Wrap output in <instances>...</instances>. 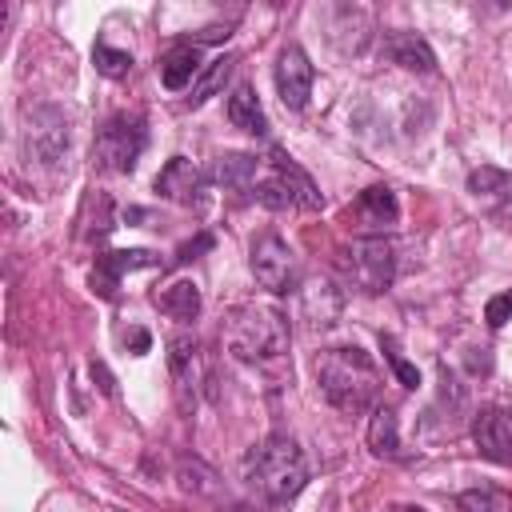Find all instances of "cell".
<instances>
[{
	"instance_id": "obj_11",
	"label": "cell",
	"mask_w": 512,
	"mask_h": 512,
	"mask_svg": "<svg viewBox=\"0 0 512 512\" xmlns=\"http://www.w3.org/2000/svg\"><path fill=\"white\" fill-rule=\"evenodd\" d=\"M472 440L480 448V456H488L492 464H512V412L504 408H480L472 416Z\"/></svg>"
},
{
	"instance_id": "obj_3",
	"label": "cell",
	"mask_w": 512,
	"mask_h": 512,
	"mask_svg": "<svg viewBox=\"0 0 512 512\" xmlns=\"http://www.w3.org/2000/svg\"><path fill=\"white\" fill-rule=\"evenodd\" d=\"M224 344L236 360H272L288 348V320L264 304H240L224 324Z\"/></svg>"
},
{
	"instance_id": "obj_9",
	"label": "cell",
	"mask_w": 512,
	"mask_h": 512,
	"mask_svg": "<svg viewBox=\"0 0 512 512\" xmlns=\"http://www.w3.org/2000/svg\"><path fill=\"white\" fill-rule=\"evenodd\" d=\"M272 80H276V96H280L284 108H292V112L304 108L308 96H312V80H316V72H312V64H308L304 48L288 44V48L280 52V60H276Z\"/></svg>"
},
{
	"instance_id": "obj_29",
	"label": "cell",
	"mask_w": 512,
	"mask_h": 512,
	"mask_svg": "<svg viewBox=\"0 0 512 512\" xmlns=\"http://www.w3.org/2000/svg\"><path fill=\"white\" fill-rule=\"evenodd\" d=\"M92 380L100 384V392H108V396H116V384H112V376H108V368H104L100 360H92Z\"/></svg>"
},
{
	"instance_id": "obj_20",
	"label": "cell",
	"mask_w": 512,
	"mask_h": 512,
	"mask_svg": "<svg viewBox=\"0 0 512 512\" xmlns=\"http://www.w3.org/2000/svg\"><path fill=\"white\" fill-rule=\"evenodd\" d=\"M368 448L376 456H400V436H396V412L388 404H376L372 408V420H368Z\"/></svg>"
},
{
	"instance_id": "obj_2",
	"label": "cell",
	"mask_w": 512,
	"mask_h": 512,
	"mask_svg": "<svg viewBox=\"0 0 512 512\" xmlns=\"http://www.w3.org/2000/svg\"><path fill=\"white\" fill-rule=\"evenodd\" d=\"M316 384L324 392V400L340 412H364L376 404L380 396V368L376 360L356 348V344H344V348H328L316 356Z\"/></svg>"
},
{
	"instance_id": "obj_19",
	"label": "cell",
	"mask_w": 512,
	"mask_h": 512,
	"mask_svg": "<svg viewBox=\"0 0 512 512\" xmlns=\"http://www.w3.org/2000/svg\"><path fill=\"white\" fill-rule=\"evenodd\" d=\"M152 300H156V308L168 312L172 320H196V316H200V288H196L192 280H172V284H164Z\"/></svg>"
},
{
	"instance_id": "obj_18",
	"label": "cell",
	"mask_w": 512,
	"mask_h": 512,
	"mask_svg": "<svg viewBox=\"0 0 512 512\" xmlns=\"http://www.w3.org/2000/svg\"><path fill=\"white\" fill-rule=\"evenodd\" d=\"M228 120H232V128H240L248 136H268V116H264V108H260V100H256V92L248 84L232 88V96H228Z\"/></svg>"
},
{
	"instance_id": "obj_16",
	"label": "cell",
	"mask_w": 512,
	"mask_h": 512,
	"mask_svg": "<svg viewBox=\"0 0 512 512\" xmlns=\"http://www.w3.org/2000/svg\"><path fill=\"white\" fill-rule=\"evenodd\" d=\"M356 216H360V224H364V228H372V232L380 236L384 228H392V224L400 220L396 192H392L388 184H372V188H364V192H360V200H356Z\"/></svg>"
},
{
	"instance_id": "obj_22",
	"label": "cell",
	"mask_w": 512,
	"mask_h": 512,
	"mask_svg": "<svg viewBox=\"0 0 512 512\" xmlns=\"http://www.w3.org/2000/svg\"><path fill=\"white\" fill-rule=\"evenodd\" d=\"M92 64H96V72L100 76H108V80H124L128 72H132V52H124V48H112V44H96L92 48Z\"/></svg>"
},
{
	"instance_id": "obj_30",
	"label": "cell",
	"mask_w": 512,
	"mask_h": 512,
	"mask_svg": "<svg viewBox=\"0 0 512 512\" xmlns=\"http://www.w3.org/2000/svg\"><path fill=\"white\" fill-rule=\"evenodd\" d=\"M392 512H424V508H412V504H396Z\"/></svg>"
},
{
	"instance_id": "obj_26",
	"label": "cell",
	"mask_w": 512,
	"mask_h": 512,
	"mask_svg": "<svg viewBox=\"0 0 512 512\" xmlns=\"http://www.w3.org/2000/svg\"><path fill=\"white\" fill-rule=\"evenodd\" d=\"M212 244H216V240H212L208 232H200L196 240H188V244H180V248H176V264H188V260H196V256H200V252H208Z\"/></svg>"
},
{
	"instance_id": "obj_24",
	"label": "cell",
	"mask_w": 512,
	"mask_h": 512,
	"mask_svg": "<svg viewBox=\"0 0 512 512\" xmlns=\"http://www.w3.org/2000/svg\"><path fill=\"white\" fill-rule=\"evenodd\" d=\"M380 348H384V356H388V364H392V372L400 376V384H404V388H416V384H420V372H416V368H412V364H408V360L400 356V348H396V340H392V336H380Z\"/></svg>"
},
{
	"instance_id": "obj_4",
	"label": "cell",
	"mask_w": 512,
	"mask_h": 512,
	"mask_svg": "<svg viewBox=\"0 0 512 512\" xmlns=\"http://www.w3.org/2000/svg\"><path fill=\"white\" fill-rule=\"evenodd\" d=\"M252 196H256L264 208H272V212H284V208H320V204H324V196H320V188L312 184V176H308L292 156H284L280 148H272V156H268V176L256 180Z\"/></svg>"
},
{
	"instance_id": "obj_23",
	"label": "cell",
	"mask_w": 512,
	"mask_h": 512,
	"mask_svg": "<svg viewBox=\"0 0 512 512\" xmlns=\"http://www.w3.org/2000/svg\"><path fill=\"white\" fill-rule=\"evenodd\" d=\"M468 192H476V196H508L512 192V176L492 168V164H484V168H476L468 176Z\"/></svg>"
},
{
	"instance_id": "obj_7",
	"label": "cell",
	"mask_w": 512,
	"mask_h": 512,
	"mask_svg": "<svg viewBox=\"0 0 512 512\" xmlns=\"http://www.w3.org/2000/svg\"><path fill=\"white\" fill-rule=\"evenodd\" d=\"M248 264H252V276L260 288H268L272 296H288L300 288V260L292 252V244L276 232H264L252 240L248 248Z\"/></svg>"
},
{
	"instance_id": "obj_17",
	"label": "cell",
	"mask_w": 512,
	"mask_h": 512,
	"mask_svg": "<svg viewBox=\"0 0 512 512\" xmlns=\"http://www.w3.org/2000/svg\"><path fill=\"white\" fill-rule=\"evenodd\" d=\"M256 168H260V160L248 156V152H220L208 168V180L220 184V188L248 192V188H256Z\"/></svg>"
},
{
	"instance_id": "obj_27",
	"label": "cell",
	"mask_w": 512,
	"mask_h": 512,
	"mask_svg": "<svg viewBox=\"0 0 512 512\" xmlns=\"http://www.w3.org/2000/svg\"><path fill=\"white\" fill-rule=\"evenodd\" d=\"M460 512H496V496L492 492H464Z\"/></svg>"
},
{
	"instance_id": "obj_15",
	"label": "cell",
	"mask_w": 512,
	"mask_h": 512,
	"mask_svg": "<svg viewBox=\"0 0 512 512\" xmlns=\"http://www.w3.org/2000/svg\"><path fill=\"white\" fill-rule=\"evenodd\" d=\"M196 72H200V44H192V40H176L160 60V80L168 92L196 84Z\"/></svg>"
},
{
	"instance_id": "obj_21",
	"label": "cell",
	"mask_w": 512,
	"mask_h": 512,
	"mask_svg": "<svg viewBox=\"0 0 512 512\" xmlns=\"http://www.w3.org/2000/svg\"><path fill=\"white\" fill-rule=\"evenodd\" d=\"M232 64H236V56L228 52V56H216L208 68H204V76H196V84H192V96H188V104L192 108H200L204 100H212L220 88H224V80L232 76Z\"/></svg>"
},
{
	"instance_id": "obj_12",
	"label": "cell",
	"mask_w": 512,
	"mask_h": 512,
	"mask_svg": "<svg viewBox=\"0 0 512 512\" xmlns=\"http://www.w3.org/2000/svg\"><path fill=\"white\" fill-rule=\"evenodd\" d=\"M152 264H160V256H156V252H148V248L100 252V256H96V264H92V288H96L104 300H112V296H116V288H120V276H124V272L152 268Z\"/></svg>"
},
{
	"instance_id": "obj_5",
	"label": "cell",
	"mask_w": 512,
	"mask_h": 512,
	"mask_svg": "<svg viewBox=\"0 0 512 512\" xmlns=\"http://www.w3.org/2000/svg\"><path fill=\"white\" fill-rule=\"evenodd\" d=\"M340 268L360 292H368V296L388 292L392 276H396V248L384 236H360L340 252Z\"/></svg>"
},
{
	"instance_id": "obj_25",
	"label": "cell",
	"mask_w": 512,
	"mask_h": 512,
	"mask_svg": "<svg viewBox=\"0 0 512 512\" xmlns=\"http://www.w3.org/2000/svg\"><path fill=\"white\" fill-rule=\"evenodd\" d=\"M512 320V292H496L488 304H484V324L488 328H504Z\"/></svg>"
},
{
	"instance_id": "obj_8",
	"label": "cell",
	"mask_w": 512,
	"mask_h": 512,
	"mask_svg": "<svg viewBox=\"0 0 512 512\" xmlns=\"http://www.w3.org/2000/svg\"><path fill=\"white\" fill-rule=\"evenodd\" d=\"M24 152L36 164H56L68 152V116L52 104L32 108L24 120Z\"/></svg>"
},
{
	"instance_id": "obj_14",
	"label": "cell",
	"mask_w": 512,
	"mask_h": 512,
	"mask_svg": "<svg viewBox=\"0 0 512 512\" xmlns=\"http://www.w3.org/2000/svg\"><path fill=\"white\" fill-rule=\"evenodd\" d=\"M384 56L392 64L408 68V72H436V52L416 32H388L384 36Z\"/></svg>"
},
{
	"instance_id": "obj_1",
	"label": "cell",
	"mask_w": 512,
	"mask_h": 512,
	"mask_svg": "<svg viewBox=\"0 0 512 512\" xmlns=\"http://www.w3.org/2000/svg\"><path fill=\"white\" fill-rule=\"evenodd\" d=\"M248 488L268 504H288L308 484V460L292 436H268L244 452L240 464Z\"/></svg>"
},
{
	"instance_id": "obj_10",
	"label": "cell",
	"mask_w": 512,
	"mask_h": 512,
	"mask_svg": "<svg viewBox=\"0 0 512 512\" xmlns=\"http://www.w3.org/2000/svg\"><path fill=\"white\" fill-rule=\"evenodd\" d=\"M208 184H212L208 172H200L188 156H172V160L156 172V180H152V188H156L164 200H176V204H200Z\"/></svg>"
},
{
	"instance_id": "obj_13",
	"label": "cell",
	"mask_w": 512,
	"mask_h": 512,
	"mask_svg": "<svg viewBox=\"0 0 512 512\" xmlns=\"http://www.w3.org/2000/svg\"><path fill=\"white\" fill-rule=\"evenodd\" d=\"M168 372H172L180 396L196 400L200 384L208 380V364H204V352H200V344L192 336H172L168 340Z\"/></svg>"
},
{
	"instance_id": "obj_6",
	"label": "cell",
	"mask_w": 512,
	"mask_h": 512,
	"mask_svg": "<svg viewBox=\"0 0 512 512\" xmlns=\"http://www.w3.org/2000/svg\"><path fill=\"white\" fill-rule=\"evenodd\" d=\"M148 148V128L140 112H116L96 132V164L104 172H132Z\"/></svg>"
},
{
	"instance_id": "obj_28",
	"label": "cell",
	"mask_w": 512,
	"mask_h": 512,
	"mask_svg": "<svg viewBox=\"0 0 512 512\" xmlns=\"http://www.w3.org/2000/svg\"><path fill=\"white\" fill-rule=\"evenodd\" d=\"M124 344L132 348V356H144V352L152 348V336H148L144 328H128V332H124Z\"/></svg>"
}]
</instances>
